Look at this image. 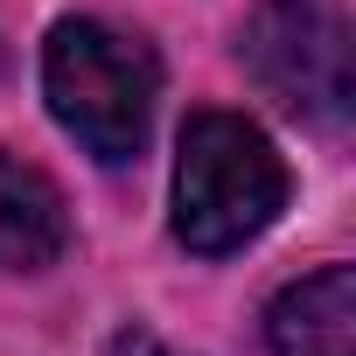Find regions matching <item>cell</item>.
<instances>
[{"label":"cell","mask_w":356,"mask_h":356,"mask_svg":"<svg viewBox=\"0 0 356 356\" xmlns=\"http://www.w3.org/2000/svg\"><path fill=\"white\" fill-rule=\"evenodd\" d=\"M238 63L280 112L342 133L356 77H349V29L328 0H259L238 29Z\"/></svg>","instance_id":"3"},{"label":"cell","mask_w":356,"mask_h":356,"mask_svg":"<svg viewBox=\"0 0 356 356\" xmlns=\"http://www.w3.org/2000/svg\"><path fill=\"white\" fill-rule=\"evenodd\" d=\"M70 252L63 189L22 154L0 147V273H42Z\"/></svg>","instance_id":"4"},{"label":"cell","mask_w":356,"mask_h":356,"mask_svg":"<svg viewBox=\"0 0 356 356\" xmlns=\"http://www.w3.org/2000/svg\"><path fill=\"white\" fill-rule=\"evenodd\" d=\"M273 356H356V273L321 266L266 307Z\"/></svg>","instance_id":"5"},{"label":"cell","mask_w":356,"mask_h":356,"mask_svg":"<svg viewBox=\"0 0 356 356\" xmlns=\"http://www.w3.org/2000/svg\"><path fill=\"white\" fill-rule=\"evenodd\" d=\"M105 356H168V349H161V335H147V328H119Z\"/></svg>","instance_id":"6"},{"label":"cell","mask_w":356,"mask_h":356,"mask_svg":"<svg viewBox=\"0 0 356 356\" xmlns=\"http://www.w3.org/2000/svg\"><path fill=\"white\" fill-rule=\"evenodd\" d=\"M42 98L91 161L126 168L147 154V133H154L161 56L147 35H126L98 15H70L42 42Z\"/></svg>","instance_id":"1"},{"label":"cell","mask_w":356,"mask_h":356,"mask_svg":"<svg viewBox=\"0 0 356 356\" xmlns=\"http://www.w3.org/2000/svg\"><path fill=\"white\" fill-rule=\"evenodd\" d=\"M286 196L293 175L266 126H252L245 112H189L175 154V238L196 259H224L266 238Z\"/></svg>","instance_id":"2"}]
</instances>
